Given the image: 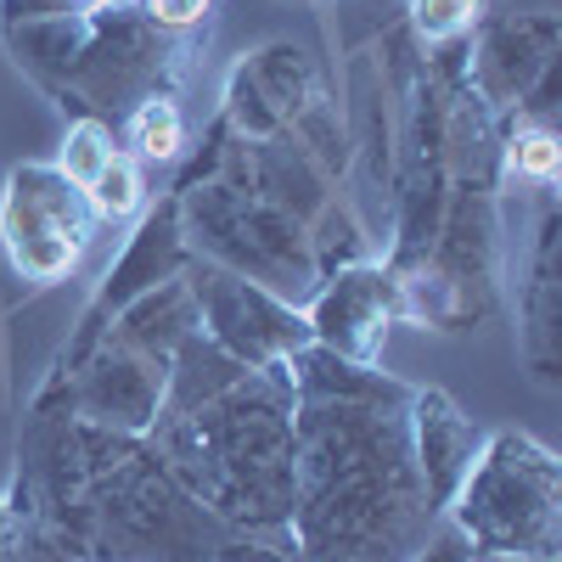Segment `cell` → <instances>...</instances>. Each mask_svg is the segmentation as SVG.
<instances>
[{"label":"cell","instance_id":"cell-1","mask_svg":"<svg viewBox=\"0 0 562 562\" xmlns=\"http://www.w3.org/2000/svg\"><path fill=\"white\" fill-rule=\"evenodd\" d=\"M293 518L310 562H400L411 551L434 501L389 400H304L293 422Z\"/></svg>","mask_w":562,"mask_h":562},{"label":"cell","instance_id":"cell-2","mask_svg":"<svg viewBox=\"0 0 562 562\" xmlns=\"http://www.w3.org/2000/svg\"><path fill=\"white\" fill-rule=\"evenodd\" d=\"M164 456L186 495L214 506L225 524L281 529L293 524V422L288 389L276 378H248L192 416L158 422Z\"/></svg>","mask_w":562,"mask_h":562},{"label":"cell","instance_id":"cell-3","mask_svg":"<svg viewBox=\"0 0 562 562\" xmlns=\"http://www.w3.org/2000/svg\"><path fill=\"white\" fill-rule=\"evenodd\" d=\"M450 501H456V535L473 540L479 557H518V562L557 557L562 479L546 445L524 434H495Z\"/></svg>","mask_w":562,"mask_h":562},{"label":"cell","instance_id":"cell-4","mask_svg":"<svg viewBox=\"0 0 562 562\" xmlns=\"http://www.w3.org/2000/svg\"><path fill=\"white\" fill-rule=\"evenodd\" d=\"M0 237H7L12 270L45 288V281H63L85 259L90 237H97V214L57 164H23L7 180Z\"/></svg>","mask_w":562,"mask_h":562},{"label":"cell","instance_id":"cell-5","mask_svg":"<svg viewBox=\"0 0 562 562\" xmlns=\"http://www.w3.org/2000/svg\"><path fill=\"white\" fill-rule=\"evenodd\" d=\"M192 304L209 321V338L225 355H237L248 371H276L281 360L310 349V321L231 270H203V281L192 288Z\"/></svg>","mask_w":562,"mask_h":562},{"label":"cell","instance_id":"cell-6","mask_svg":"<svg viewBox=\"0 0 562 562\" xmlns=\"http://www.w3.org/2000/svg\"><path fill=\"white\" fill-rule=\"evenodd\" d=\"M389 315H394L389 276L371 270V265H349V270L333 276V288H326L321 304L310 310V344L333 349L338 360L371 366L378 349H383Z\"/></svg>","mask_w":562,"mask_h":562},{"label":"cell","instance_id":"cell-7","mask_svg":"<svg viewBox=\"0 0 562 562\" xmlns=\"http://www.w3.org/2000/svg\"><path fill=\"white\" fill-rule=\"evenodd\" d=\"M557 57V18L551 12H518L506 7L484 23L479 52H473V85L479 102H524V90L546 74V63Z\"/></svg>","mask_w":562,"mask_h":562},{"label":"cell","instance_id":"cell-8","mask_svg":"<svg viewBox=\"0 0 562 562\" xmlns=\"http://www.w3.org/2000/svg\"><path fill=\"white\" fill-rule=\"evenodd\" d=\"M164 378H169V366L108 344V355L90 366L85 383H79V416L102 422V428H119V434H140L158 422Z\"/></svg>","mask_w":562,"mask_h":562},{"label":"cell","instance_id":"cell-9","mask_svg":"<svg viewBox=\"0 0 562 562\" xmlns=\"http://www.w3.org/2000/svg\"><path fill=\"white\" fill-rule=\"evenodd\" d=\"M411 456H416V473H422V490H428L434 506H445L467 467L479 461V428L456 411L450 394L428 389V394H411Z\"/></svg>","mask_w":562,"mask_h":562},{"label":"cell","instance_id":"cell-10","mask_svg":"<svg viewBox=\"0 0 562 562\" xmlns=\"http://www.w3.org/2000/svg\"><path fill=\"white\" fill-rule=\"evenodd\" d=\"M198 326V304H192V288H164V293H147L140 304L124 310L119 333H113V349H130V355H147L158 366H169L175 344Z\"/></svg>","mask_w":562,"mask_h":562},{"label":"cell","instance_id":"cell-11","mask_svg":"<svg viewBox=\"0 0 562 562\" xmlns=\"http://www.w3.org/2000/svg\"><path fill=\"white\" fill-rule=\"evenodd\" d=\"M130 147H135L130 153L135 164H169L186 147V113H180V102L169 97V90L135 102V113H130Z\"/></svg>","mask_w":562,"mask_h":562},{"label":"cell","instance_id":"cell-12","mask_svg":"<svg viewBox=\"0 0 562 562\" xmlns=\"http://www.w3.org/2000/svg\"><path fill=\"white\" fill-rule=\"evenodd\" d=\"M85 198H90V214L97 220H108V225H119V220H130L135 209H140V198H147V180H140V164L130 158V153H113V164L85 186Z\"/></svg>","mask_w":562,"mask_h":562},{"label":"cell","instance_id":"cell-13","mask_svg":"<svg viewBox=\"0 0 562 562\" xmlns=\"http://www.w3.org/2000/svg\"><path fill=\"white\" fill-rule=\"evenodd\" d=\"M113 130L97 119V113H90V119H79V124H68V140H63V158H57V169L79 186V192H85V186L90 180H97L108 164H113Z\"/></svg>","mask_w":562,"mask_h":562},{"label":"cell","instance_id":"cell-14","mask_svg":"<svg viewBox=\"0 0 562 562\" xmlns=\"http://www.w3.org/2000/svg\"><path fill=\"white\" fill-rule=\"evenodd\" d=\"M557 135L546 124H524L518 135L506 140V169L518 180H535V186H551L557 180Z\"/></svg>","mask_w":562,"mask_h":562},{"label":"cell","instance_id":"cell-15","mask_svg":"<svg viewBox=\"0 0 562 562\" xmlns=\"http://www.w3.org/2000/svg\"><path fill=\"white\" fill-rule=\"evenodd\" d=\"M479 18H484V0H411V29L428 45H445V40L467 34Z\"/></svg>","mask_w":562,"mask_h":562},{"label":"cell","instance_id":"cell-16","mask_svg":"<svg viewBox=\"0 0 562 562\" xmlns=\"http://www.w3.org/2000/svg\"><path fill=\"white\" fill-rule=\"evenodd\" d=\"M209 7H214V0H140L147 23H158V29H169V34L203 23V18H209Z\"/></svg>","mask_w":562,"mask_h":562},{"label":"cell","instance_id":"cell-17","mask_svg":"<svg viewBox=\"0 0 562 562\" xmlns=\"http://www.w3.org/2000/svg\"><path fill=\"white\" fill-rule=\"evenodd\" d=\"M18 518H12V512L7 506H0V562H18Z\"/></svg>","mask_w":562,"mask_h":562},{"label":"cell","instance_id":"cell-18","mask_svg":"<svg viewBox=\"0 0 562 562\" xmlns=\"http://www.w3.org/2000/svg\"><path fill=\"white\" fill-rule=\"evenodd\" d=\"M467 557H473V551H467V540H461V535H445L422 562H467Z\"/></svg>","mask_w":562,"mask_h":562},{"label":"cell","instance_id":"cell-19","mask_svg":"<svg viewBox=\"0 0 562 562\" xmlns=\"http://www.w3.org/2000/svg\"><path fill=\"white\" fill-rule=\"evenodd\" d=\"M18 562H74V557L57 546H34V551H18Z\"/></svg>","mask_w":562,"mask_h":562},{"label":"cell","instance_id":"cell-20","mask_svg":"<svg viewBox=\"0 0 562 562\" xmlns=\"http://www.w3.org/2000/svg\"><path fill=\"white\" fill-rule=\"evenodd\" d=\"M467 562H518V557H467Z\"/></svg>","mask_w":562,"mask_h":562}]
</instances>
